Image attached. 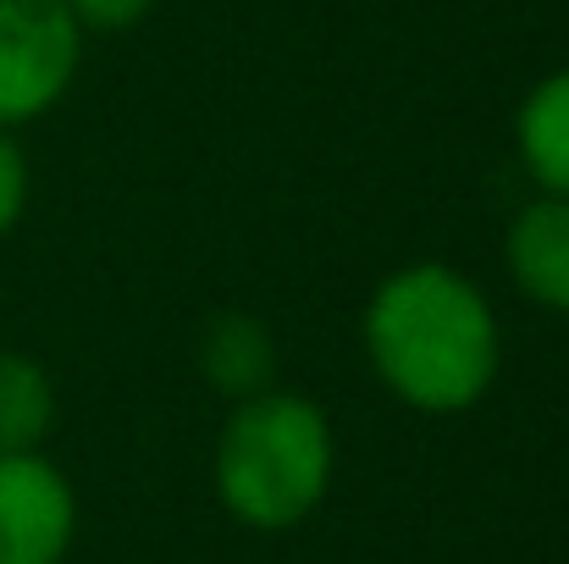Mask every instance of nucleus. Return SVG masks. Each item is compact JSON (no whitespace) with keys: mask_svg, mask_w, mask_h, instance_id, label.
Returning <instances> with one entry per match:
<instances>
[{"mask_svg":"<svg viewBox=\"0 0 569 564\" xmlns=\"http://www.w3.org/2000/svg\"><path fill=\"white\" fill-rule=\"evenodd\" d=\"M338 476L332 415L293 387H266L238 398L216 432L210 482L221 509L243 532H293L305 526Z\"/></svg>","mask_w":569,"mask_h":564,"instance_id":"obj_2","label":"nucleus"},{"mask_svg":"<svg viewBox=\"0 0 569 564\" xmlns=\"http://www.w3.org/2000/svg\"><path fill=\"white\" fill-rule=\"evenodd\" d=\"M28 194H33V167H28V150L11 128H0V238L17 232L22 210H28Z\"/></svg>","mask_w":569,"mask_h":564,"instance_id":"obj_9","label":"nucleus"},{"mask_svg":"<svg viewBox=\"0 0 569 564\" xmlns=\"http://www.w3.org/2000/svg\"><path fill=\"white\" fill-rule=\"evenodd\" d=\"M515 156L537 194L569 199V67L542 72L515 106Z\"/></svg>","mask_w":569,"mask_h":564,"instance_id":"obj_6","label":"nucleus"},{"mask_svg":"<svg viewBox=\"0 0 569 564\" xmlns=\"http://www.w3.org/2000/svg\"><path fill=\"white\" fill-rule=\"evenodd\" d=\"M503 266L526 305L569 316V199L531 194L503 227Z\"/></svg>","mask_w":569,"mask_h":564,"instance_id":"obj_5","label":"nucleus"},{"mask_svg":"<svg viewBox=\"0 0 569 564\" xmlns=\"http://www.w3.org/2000/svg\"><path fill=\"white\" fill-rule=\"evenodd\" d=\"M67 6H72L83 39L89 33H128V28H139L156 11V0H67Z\"/></svg>","mask_w":569,"mask_h":564,"instance_id":"obj_10","label":"nucleus"},{"mask_svg":"<svg viewBox=\"0 0 569 564\" xmlns=\"http://www.w3.org/2000/svg\"><path fill=\"white\" fill-rule=\"evenodd\" d=\"M78 543V493L44 454H0V564H67Z\"/></svg>","mask_w":569,"mask_h":564,"instance_id":"obj_4","label":"nucleus"},{"mask_svg":"<svg viewBox=\"0 0 569 564\" xmlns=\"http://www.w3.org/2000/svg\"><path fill=\"white\" fill-rule=\"evenodd\" d=\"M199 376L232 404L277 387V338H271V327L249 310H221L199 333Z\"/></svg>","mask_w":569,"mask_h":564,"instance_id":"obj_7","label":"nucleus"},{"mask_svg":"<svg viewBox=\"0 0 569 564\" xmlns=\"http://www.w3.org/2000/svg\"><path fill=\"white\" fill-rule=\"evenodd\" d=\"M50 432H56V382H50V372L22 349H0V454L44 448Z\"/></svg>","mask_w":569,"mask_h":564,"instance_id":"obj_8","label":"nucleus"},{"mask_svg":"<svg viewBox=\"0 0 569 564\" xmlns=\"http://www.w3.org/2000/svg\"><path fill=\"white\" fill-rule=\"evenodd\" d=\"M360 349L381 387L415 415H465L503 372V321L481 283L448 260L387 271L360 316Z\"/></svg>","mask_w":569,"mask_h":564,"instance_id":"obj_1","label":"nucleus"},{"mask_svg":"<svg viewBox=\"0 0 569 564\" xmlns=\"http://www.w3.org/2000/svg\"><path fill=\"white\" fill-rule=\"evenodd\" d=\"M83 67V28L67 0H0V128L50 117Z\"/></svg>","mask_w":569,"mask_h":564,"instance_id":"obj_3","label":"nucleus"}]
</instances>
